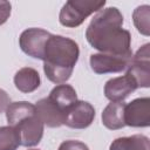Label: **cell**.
Instances as JSON below:
<instances>
[{
    "label": "cell",
    "instance_id": "6da1fadb",
    "mask_svg": "<svg viewBox=\"0 0 150 150\" xmlns=\"http://www.w3.org/2000/svg\"><path fill=\"white\" fill-rule=\"evenodd\" d=\"M122 26L123 15L116 7L101 9L86 30L87 41L102 54L131 57V36Z\"/></svg>",
    "mask_w": 150,
    "mask_h": 150
},
{
    "label": "cell",
    "instance_id": "7a4b0ae2",
    "mask_svg": "<svg viewBox=\"0 0 150 150\" xmlns=\"http://www.w3.org/2000/svg\"><path fill=\"white\" fill-rule=\"evenodd\" d=\"M79 55L80 49L74 40L61 35H50L43 57V70L48 80L56 84L68 81Z\"/></svg>",
    "mask_w": 150,
    "mask_h": 150
},
{
    "label": "cell",
    "instance_id": "3957f363",
    "mask_svg": "<svg viewBox=\"0 0 150 150\" xmlns=\"http://www.w3.org/2000/svg\"><path fill=\"white\" fill-rule=\"evenodd\" d=\"M8 125L13 127L20 135L21 145H38L43 136V122L41 121L34 104L19 101L9 103L6 108Z\"/></svg>",
    "mask_w": 150,
    "mask_h": 150
},
{
    "label": "cell",
    "instance_id": "277c9868",
    "mask_svg": "<svg viewBox=\"0 0 150 150\" xmlns=\"http://www.w3.org/2000/svg\"><path fill=\"white\" fill-rule=\"evenodd\" d=\"M104 5V0H69L60 11V23L64 27L75 28L94 12L101 11Z\"/></svg>",
    "mask_w": 150,
    "mask_h": 150
},
{
    "label": "cell",
    "instance_id": "5b68a950",
    "mask_svg": "<svg viewBox=\"0 0 150 150\" xmlns=\"http://www.w3.org/2000/svg\"><path fill=\"white\" fill-rule=\"evenodd\" d=\"M127 74L135 81L137 88L150 87V45L142 46L131 56Z\"/></svg>",
    "mask_w": 150,
    "mask_h": 150
},
{
    "label": "cell",
    "instance_id": "8992f818",
    "mask_svg": "<svg viewBox=\"0 0 150 150\" xmlns=\"http://www.w3.org/2000/svg\"><path fill=\"white\" fill-rule=\"evenodd\" d=\"M50 35V33L41 28H28L21 33L19 45L22 52L28 56L43 60L47 41Z\"/></svg>",
    "mask_w": 150,
    "mask_h": 150
},
{
    "label": "cell",
    "instance_id": "52a82bcc",
    "mask_svg": "<svg viewBox=\"0 0 150 150\" xmlns=\"http://www.w3.org/2000/svg\"><path fill=\"white\" fill-rule=\"evenodd\" d=\"M124 123L129 127L144 128L150 124V98H135L124 105Z\"/></svg>",
    "mask_w": 150,
    "mask_h": 150
},
{
    "label": "cell",
    "instance_id": "ba28073f",
    "mask_svg": "<svg viewBox=\"0 0 150 150\" xmlns=\"http://www.w3.org/2000/svg\"><path fill=\"white\" fill-rule=\"evenodd\" d=\"M95 118L94 107L86 101H76L66 112L64 124L73 129H86Z\"/></svg>",
    "mask_w": 150,
    "mask_h": 150
},
{
    "label": "cell",
    "instance_id": "9c48e42d",
    "mask_svg": "<svg viewBox=\"0 0 150 150\" xmlns=\"http://www.w3.org/2000/svg\"><path fill=\"white\" fill-rule=\"evenodd\" d=\"M130 60L131 57L98 53L90 55V67L96 74L121 73L128 68Z\"/></svg>",
    "mask_w": 150,
    "mask_h": 150
},
{
    "label": "cell",
    "instance_id": "30bf717a",
    "mask_svg": "<svg viewBox=\"0 0 150 150\" xmlns=\"http://www.w3.org/2000/svg\"><path fill=\"white\" fill-rule=\"evenodd\" d=\"M136 89L137 86L135 81L128 74H125L107 81L104 86V95L111 102H123V100Z\"/></svg>",
    "mask_w": 150,
    "mask_h": 150
},
{
    "label": "cell",
    "instance_id": "8fae6325",
    "mask_svg": "<svg viewBox=\"0 0 150 150\" xmlns=\"http://www.w3.org/2000/svg\"><path fill=\"white\" fill-rule=\"evenodd\" d=\"M35 108L41 121L47 127L59 128L64 124V112L49 97H45L38 101Z\"/></svg>",
    "mask_w": 150,
    "mask_h": 150
},
{
    "label": "cell",
    "instance_id": "7c38bea8",
    "mask_svg": "<svg viewBox=\"0 0 150 150\" xmlns=\"http://www.w3.org/2000/svg\"><path fill=\"white\" fill-rule=\"evenodd\" d=\"M124 105L123 102L109 103L102 112V123L110 130H117L125 127L124 123Z\"/></svg>",
    "mask_w": 150,
    "mask_h": 150
},
{
    "label": "cell",
    "instance_id": "4fadbf2b",
    "mask_svg": "<svg viewBox=\"0 0 150 150\" xmlns=\"http://www.w3.org/2000/svg\"><path fill=\"white\" fill-rule=\"evenodd\" d=\"M41 80L39 73L30 67L19 69L14 75V84L22 93H32L40 87Z\"/></svg>",
    "mask_w": 150,
    "mask_h": 150
},
{
    "label": "cell",
    "instance_id": "5bb4252c",
    "mask_svg": "<svg viewBox=\"0 0 150 150\" xmlns=\"http://www.w3.org/2000/svg\"><path fill=\"white\" fill-rule=\"evenodd\" d=\"M48 97L64 112V116L67 110L77 101V94L69 84H59L54 87Z\"/></svg>",
    "mask_w": 150,
    "mask_h": 150
},
{
    "label": "cell",
    "instance_id": "9a60e30c",
    "mask_svg": "<svg viewBox=\"0 0 150 150\" xmlns=\"http://www.w3.org/2000/svg\"><path fill=\"white\" fill-rule=\"evenodd\" d=\"M109 150H150V141L144 135L118 137L112 141Z\"/></svg>",
    "mask_w": 150,
    "mask_h": 150
},
{
    "label": "cell",
    "instance_id": "2e32d148",
    "mask_svg": "<svg viewBox=\"0 0 150 150\" xmlns=\"http://www.w3.org/2000/svg\"><path fill=\"white\" fill-rule=\"evenodd\" d=\"M21 145L19 132L11 125L0 127V150H16Z\"/></svg>",
    "mask_w": 150,
    "mask_h": 150
},
{
    "label": "cell",
    "instance_id": "e0dca14e",
    "mask_svg": "<svg viewBox=\"0 0 150 150\" xmlns=\"http://www.w3.org/2000/svg\"><path fill=\"white\" fill-rule=\"evenodd\" d=\"M132 19H134V23L135 27L137 28V30L145 35L149 36L150 34V6L149 5H142L138 6L134 13H132Z\"/></svg>",
    "mask_w": 150,
    "mask_h": 150
},
{
    "label": "cell",
    "instance_id": "ac0fdd59",
    "mask_svg": "<svg viewBox=\"0 0 150 150\" xmlns=\"http://www.w3.org/2000/svg\"><path fill=\"white\" fill-rule=\"evenodd\" d=\"M59 150H89V148L80 141L68 139V141H64L60 144Z\"/></svg>",
    "mask_w": 150,
    "mask_h": 150
},
{
    "label": "cell",
    "instance_id": "d6986e66",
    "mask_svg": "<svg viewBox=\"0 0 150 150\" xmlns=\"http://www.w3.org/2000/svg\"><path fill=\"white\" fill-rule=\"evenodd\" d=\"M11 4L8 1H0V26L4 25L11 15Z\"/></svg>",
    "mask_w": 150,
    "mask_h": 150
},
{
    "label": "cell",
    "instance_id": "ffe728a7",
    "mask_svg": "<svg viewBox=\"0 0 150 150\" xmlns=\"http://www.w3.org/2000/svg\"><path fill=\"white\" fill-rule=\"evenodd\" d=\"M9 103H11L9 96L7 95V93L4 89H0V114L6 110V108L8 107Z\"/></svg>",
    "mask_w": 150,
    "mask_h": 150
},
{
    "label": "cell",
    "instance_id": "44dd1931",
    "mask_svg": "<svg viewBox=\"0 0 150 150\" xmlns=\"http://www.w3.org/2000/svg\"><path fill=\"white\" fill-rule=\"evenodd\" d=\"M28 150H38V149H28Z\"/></svg>",
    "mask_w": 150,
    "mask_h": 150
}]
</instances>
